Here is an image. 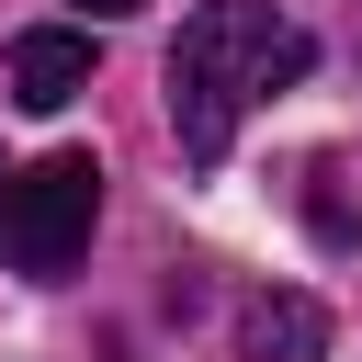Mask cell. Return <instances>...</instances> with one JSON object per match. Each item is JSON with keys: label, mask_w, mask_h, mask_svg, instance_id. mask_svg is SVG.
<instances>
[{"label": "cell", "mask_w": 362, "mask_h": 362, "mask_svg": "<svg viewBox=\"0 0 362 362\" xmlns=\"http://www.w3.org/2000/svg\"><path fill=\"white\" fill-rule=\"evenodd\" d=\"M305 23H283V11H260V0H204L181 34H170V124H181V158H226V136H238V113L249 102H272V90H294L305 79Z\"/></svg>", "instance_id": "cell-1"}, {"label": "cell", "mask_w": 362, "mask_h": 362, "mask_svg": "<svg viewBox=\"0 0 362 362\" xmlns=\"http://www.w3.org/2000/svg\"><path fill=\"white\" fill-rule=\"evenodd\" d=\"M0 181H11V170H0Z\"/></svg>", "instance_id": "cell-7"}, {"label": "cell", "mask_w": 362, "mask_h": 362, "mask_svg": "<svg viewBox=\"0 0 362 362\" xmlns=\"http://www.w3.org/2000/svg\"><path fill=\"white\" fill-rule=\"evenodd\" d=\"M90 226H102V158L90 147H45L34 170L0 181V260L23 283H68Z\"/></svg>", "instance_id": "cell-2"}, {"label": "cell", "mask_w": 362, "mask_h": 362, "mask_svg": "<svg viewBox=\"0 0 362 362\" xmlns=\"http://www.w3.org/2000/svg\"><path fill=\"white\" fill-rule=\"evenodd\" d=\"M79 90H90V34L45 23V34L11 45V102H23V113H68Z\"/></svg>", "instance_id": "cell-3"}, {"label": "cell", "mask_w": 362, "mask_h": 362, "mask_svg": "<svg viewBox=\"0 0 362 362\" xmlns=\"http://www.w3.org/2000/svg\"><path fill=\"white\" fill-rule=\"evenodd\" d=\"M79 11H102V23H124V11H147V0H79Z\"/></svg>", "instance_id": "cell-6"}, {"label": "cell", "mask_w": 362, "mask_h": 362, "mask_svg": "<svg viewBox=\"0 0 362 362\" xmlns=\"http://www.w3.org/2000/svg\"><path fill=\"white\" fill-rule=\"evenodd\" d=\"M238 351L249 362H317L328 351V305L317 294H249L238 305Z\"/></svg>", "instance_id": "cell-4"}, {"label": "cell", "mask_w": 362, "mask_h": 362, "mask_svg": "<svg viewBox=\"0 0 362 362\" xmlns=\"http://www.w3.org/2000/svg\"><path fill=\"white\" fill-rule=\"evenodd\" d=\"M305 215H317V238H328V249H362V204H351V170H339V158H317V170H305Z\"/></svg>", "instance_id": "cell-5"}]
</instances>
